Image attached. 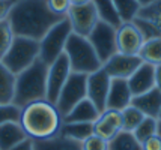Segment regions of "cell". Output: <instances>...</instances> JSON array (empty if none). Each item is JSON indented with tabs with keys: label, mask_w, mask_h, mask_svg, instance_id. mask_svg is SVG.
Segmentation results:
<instances>
[{
	"label": "cell",
	"mask_w": 161,
	"mask_h": 150,
	"mask_svg": "<svg viewBox=\"0 0 161 150\" xmlns=\"http://www.w3.org/2000/svg\"><path fill=\"white\" fill-rule=\"evenodd\" d=\"M18 0H0V21H5L9 18L14 5Z\"/></svg>",
	"instance_id": "34"
},
{
	"label": "cell",
	"mask_w": 161,
	"mask_h": 150,
	"mask_svg": "<svg viewBox=\"0 0 161 150\" xmlns=\"http://www.w3.org/2000/svg\"><path fill=\"white\" fill-rule=\"evenodd\" d=\"M120 113H122V131H126V132H134V129L137 128L142 123V120L145 119L143 113L139 111L133 105L126 107Z\"/></svg>",
	"instance_id": "28"
},
{
	"label": "cell",
	"mask_w": 161,
	"mask_h": 150,
	"mask_svg": "<svg viewBox=\"0 0 161 150\" xmlns=\"http://www.w3.org/2000/svg\"><path fill=\"white\" fill-rule=\"evenodd\" d=\"M71 6H83L87 3H92V0H69Z\"/></svg>",
	"instance_id": "38"
},
{
	"label": "cell",
	"mask_w": 161,
	"mask_h": 150,
	"mask_svg": "<svg viewBox=\"0 0 161 150\" xmlns=\"http://www.w3.org/2000/svg\"><path fill=\"white\" fill-rule=\"evenodd\" d=\"M11 150H35V147H33V141L30 138H26V140L20 141L17 146H14Z\"/></svg>",
	"instance_id": "36"
},
{
	"label": "cell",
	"mask_w": 161,
	"mask_h": 150,
	"mask_svg": "<svg viewBox=\"0 0 161 150\" xmlns=\"http://www.w3.org/2000/svg\"><path fill=\"white\" fill-rule=\"evenodd\" d=\"M158 120H161V114H160V117H158Z\"/></svg>",
	"instance_id": "41"
},
{
	"label": "cell",
	"mask_w": 161,
	"mask_h": 150,
	"mask_svg": "<svg viewBox=\"0 0 161 150\" xmlns=\"http://www.w3.org/2000/svg\"><path fill=\"white\" fill-rule=\"evenodd\" d=\"M131 105L142 111L145 117H152L158 120L161 114V92L157 87H154L152 90L143 93V95L133 96Z\"/></svg>",
	"instance_id": "18"
},
{
	"label": "cell",
	"mask_w": 161,
	"mask_h": 150,
	"mask_svg": "<svg viewBox=\"0 0 161 150\" xmlns=\"http://www.w3.org/2000/svg\"><path fill=\"white\" fill-rule=\"evenodd\" d=\"M92 5L97 9L99 21L107 23V24L113 26L114 29H118L122 24L119 15H118V11H116L112 0H92Z\"/></svg>",
	"instance_id": "22"
},
{
	"label": "cell",
	"mask_w": 161,
	"mask_h": 150,
	"mask_svg": "<svg viewBox=\"0 0 161 150\" xmlns=\"http://www.w3.org/2000/svg\"><path fill=\"white\" fill-rule=\"evenodd\" d=\"M131 101H133V95H131V90L128 87V81L119 78L112 80L108 95H107L105 110L122 111V110H125L126 107L131 105Z\"/></svg>",
	"instance_id": "16"
},
{
	"label": "cell",
	"mask_w": 161,
	"mask_h": 150,
	"mask_svg": "<svg viewBox=\"0 0 161 150\" xmlns=\"http://www.w3.org/2000/svg\"><path fill=\"white\" fill-rule=\"evenodd\" d=\"M87 41L93 47V50L97 53L99 62L103 65L112 56H114L118 53V47H116V29L104 21H98V24L93 27V30L87 36Z\"/></svg>",
	"instance_id": "8"
},
{
	"label": "cell",
	"mask_w": 161,
	"mask_h": 150,
	"mask_svg": "<svg viewBox=\"0 0 161 150\" xmlns=\"http://www.w3.org/2000/svg\"><path fill=\"white\" fill-rule=\"evenodd\" d=\"M134 137L139 143H143L146 141L147 138H151L152 135L158 134V120L157 119H152V117H145L142 123L134 129Z\"/></svg>",
	"instance_id": "29"
},
{
	"label": "cell",
	"mask_w": 161,
	"mask_h": 150,
	"mask_svg": "<svg viewBox=\"0 0 161 150\" xmlns=\"http://www.w3.org/2000/svg\"><path fill=\"white\" fill-rule=\"evenodd\" d=\"M63 20L50 12L45 0H18L8 21L15 36L41 41L54 24Z\"/></svg>",
	"instance_id": "1"
},
{
	"label": "cell",
	"mask_w": 161,
	"mask_h": 150,
	"mask_svg": "<svg viewBox=\"0 0 161 150\" xmlns=\"http://www.w3.org/2000/svg\"><path fill=\"white\" fill-rule=\"evenodd\" d=\"M45 2L51 14H54L59 18H66L71 9L69 0H45Z\"/></svg>",
	"instance_id": "32"
},
{
	"label": "cell",
	"mask_w": 161,
	"mask_h": 150,
	"mask_svg": "<svg viewBox=\"0 0 161 150\" xmlns=\"http://www.w3.org/2000/svg\"><path fill=\"white\" fill-rule=\"evenodd\" d=\"M14 30L11 27V24L8 20L0 21V62L2 59L6 56V53L9 51L11 45L14 42Z\"/></svg>",
	"instance_id": "30"
},
{
	"label": "cell",
	"mask_w": 161,
	"mask_h": 150,
	"mask_svg": "<svg viewBox=\"0 0 161 150\" xmlns=\"http://www.w3.org/2000/svg\"><path fill=\"white\" fill-rule=\"evenodd\" d=\"M71 65L68 57L63 53L62 56L48 65V72H47V101L56 105L57 98L60 95L62 87L65 86L66 80L71 75Z\"/></svg>",
	"instance_id": "9"
},
{
	"label": "cell",
	"mask_w": 161,
	"mask_h": 150,
	"mask_svg": "<svg viewBox=\"0 0 161 150\" xmlns=\"http://www.w3.org/2000/svg\"><path fill=\"white\" fill-rule=\"evenodd\" d=\"M38 59H39V42L23 36H15L9 51L2 59V63L14 75H18L29 66H32Z\"/></svg>",
	"instance_id": "5"
},
{
	"label": "cell",
	"mask_w": 161,
	"mask_h": 150,
	"mask_svg": "<svg viewBox=\"0 0 161 150\" xmlns=\"http://www.w3.org/2000/svg\"><path fill=\"white\" fill-rule=\"evenodd\" d=\"M93 134V123H63L59 135L83 143Z\"/></svg>",
	"instance_id": "24"
},
{
	"label": "cell",
	"mask_w": 161,
	"mask_h": 150,
	"mask_svg": "<svg viewBox=\"0 0 161 150\" xmlns=\"http://www.w3.org/2000/svg\"><path fill=\"white\" fill-rule=\"evenodd\" d=\"M122 131V113L116 110H104L93 122V134L110 141Z\"/></svg>",
	"instance_id": "15"
},
{
	"label": "cell",
	"mask_w": 161,
	"mask_h": 150,
	"mask_svg": "<svg viewBox=\"0 0 161 150\" xmlns=\"http://www.w3.org/2000/svg\"><path fill=\"white\" fill-rule=\"evenodd\" d=\"M26 138L20 123H6L0 126V150H11Z\"/></svg>",
	"instance_id": "20"
},
{
	"label": "cell",
	"mask_w": 161,
	"mask_h": 150,
	"mask_svg": "<svg viewBox=\"0 0 161 150\" xmlns=\"http://www.w3.org/2000/svg\"><path fill=\"white\" fill-rule=\"evenodd\" d=\"M15 92V75L0 62V104H11Z\"/></svg>",
	"instance_id": "23"
},
{
	"label": "cell",
	"mask_w": 161,
	"mask_h": 150,
	"mask_svg": "<svg viewBox=\"0 0 161 150\" xmlns=\"http://www.w3.org/2000/svg\"><path fill=\"white\" fill-rule=\"evenodd\" d=\"M108 150H142V144L136 140L133 132L120 131L113 140L108 141Z\"/></svg>",
	"instance_id": "26"
},
{
	"label": "cell",
	"mask_w": 161,
	"mask_h": 150,
	"mask_svg": "<svg viewBox=\"0 0 161 150\" xmlns=\"http://www.w3.org/2000/svg\"><path fill=\"white\" fill-rule=\"evenodd\" d=\"M145 42L140 30L136 27L133 21L122 23L116 29V47L118 53L126 56H139L142 45Z\"/></svg>",
	"instance_id": "13"
},
{
	"label": "cell",
	"mask_w": 161,
	"mask_h": 150,
	"mask_svg": "<svg viewBox=\"0 0 161 150\" xmlns=\"http://www.w3.org/2000/svg\"><path fill=\"white\" fill-rule=\"evenodd\" d=\"M63 53L69 60L72 72L89 75L92 72L98 71L99 68H103V63L99 62L98 56L91 42L87 41V38L71 33Z\"/></svg>",
	"instance_id": "4"
},
{
	"label": "cell",
	"mask_w": 161,
	"mask_h": 150,
	"mask_svg": "<svg viewBox=\"0 0 161 150\" xmlns=\"http://www.w3.org/2000/svg\"><path fill=\"white\" fill-rule=\"evenodd\" d=\"M126 81L133 96H139L152 90L155 87V66L149 63H142Z\"/></svg>",
	"instance_id": "17"
},
{
	"label": "cell",
	"mask_w": 161,
	"mask_h": 150,
	"mask_svg": "<svg viewBox=\"0 0 161 150\" xmlns=\"http://www.w3.org/2000/svg\"><path fill=\"white\" fill-rule=\"evenodd\" d=\"M47 72L48 65L38 59L32 66L15 75V92L12 104L23 108L32 102L47 99Z\"/></svg>",
	"instance_id": "3"
},
{
	"label": "cell",
	"mask_w": 161,
	"mask_h": 150,
	"mask_svg": "<svg viewBox=\"0 0 161 150\" xmlns=\"http://www.w3.org/2000/svg\"><path fill=\"white\" fill-rule=\"evenodd\" d=\"M63 117L54 104L42 99L21 108L20 126L32 141L51 140L60 134Z\"/></svg>",
	"instance_id": "2"
},
{
	"label": "cell",
	"mask_w": 161,
	"mask_h": 150,
	"mask_svg": "<svg viewBox=\"0 0 161 150\" xmlns=\"http://www.w3.org/2000/svg\"><path fill=\"white\" fill-rule=\"evenodd\" d=\"M86 84H87V75L86 74L71 72L69 78L66 80L65 86L62 87L60 95H59L56 102V108L62 114V117L68 114L78 102H81L83 99L87 98Z\"/></svg>",
	"instance_id": "7"
},
{
	"label": "cell",
	"mask_w": 161,
	"mask_h": 150,
	"mask_svg": "<svg viewBox=\"0 0 161 150\" xmlns=\"http://www.w3.org/2000/svg\"><path fill=\"white\" fill-rule=\"evenodd\" d=\"M142 150H161V137L158 134L142 143Z\"/></svg>",
	"instance_id": "35"
},
{
	"label": "cell",
	"mask_w": 161,
	"mask_h": 150,
	"mask_svg": "<svg viewBox=\"0 0 161 150\" xmlns=\"http://www.w3.org/2000/svg\"><path fill=\"white\" fill-rule=\"evenodd\" d=\"M139 57L143 60V63H149L152 66L161 65V36L145 41L139 53Z\"/></svg>",
	"instance_id": "25"
},
{
	"label": "cell",
	"mask_w": 161,
	"mask_h": 150,
	"mask_svg": "<svg viewBox=\"0 0 161 150\" xmlns=\"http://www.w3.org/2000/svg\"><path fill=\"white\" fill-rule=\"evenodd\" d=\"M142 63L143 60L139 56H126V54L116 53L103 65V69L112 80H128Z\"/></svg>",
	"instance_id": "14"
},
{
	"label": "cell",
	"mask_w": 161,
	"mask_h": 150,
	"mask_svg": "<svg viewBox=\"0 0 161 150\" xmlns=\"http://www.w3.org/2000/svg\"><path fill=\"white\" fill-rule=\"evenodd\" d=\"M112 2L122 23L133 21L140 11V5L137 3V0H112Z\"/></svg>",
	"instance_id": "27"
},
{
	"label": "cell",
	"mask_w": 161,
	"mask_h": 150,
	"mask_svg": "<svg viewBox=\"0 0 161 150\" xmlns=\"http://www.w3.org/2000/svg\"><path fill=\"white\" fill-rule=\"evenodd\" d=\"M35 150H83L81 143L66 137L57 135L45 141H33Z\"/></svg>",
	"instance_id": "21"
},
{
	"label": "cell",
	"mask_w": 161,
	"mask_h": 150,
	"mask_svg": "<svg viewBox=\"0 0 161 150\" xmlns=\"http://www.w3.org/2000/svg\"><path fill=\"white\" fill-rule=\"evenodd\" d=\"M21 108L11 104H0V126L6 123H20Z\"/></svg>",
	"instance_id": "31"
},
{
	"label": "cell",
	"mask_w": 161,
	"mask_h": 150,
	"mask_svg": "<svg viewBox=\"0 0 161 150\" xmlns=\"http://www.w3.org/2000/svg\"><path fill=\"white\" fill-rule=\"evenodd\" d=\"M158 135L161 137V120H158Z\"/></svg>",
	"instance_id": "40"
},
{
	"label": "cell",
	"mask_w": 161,
	"mask_h": 150,
	"mask_svg": "<svg viewBox=\"0 0 161 150\" xmlns=\"http://www.w3.org/2000/svg\"><path fill=\"white\" fill-rule=\"evenodd\" d=\"M71 33L72 30L68 18L60 20L47 32V35L39 41V59L44 63L51 65L59 56H62Z\"/></svg>",
	"instance_id": "6"
},
{
	"label": "cell",
	"mask_w": 161,
	"mask_h": 150,
	"mask_svg": "<svg viewBox=\"0 0 161 150\" xmlns=\"http://www.w3.org/2000/svg\"><path fill=\"white\" fill-rule=\"evenodd\" d=\"M66 18L71 24L72 33L83 38H87L99 21L97 9L92 3H87L83 6H71Z\"/></svg>",
	"instance_id": "11"
},
{
	"label": "cell",
	"mask_w": 161,
	"mask_h": 150,
	"mask_svg": "<svg viewBox=\"0 0 161 150\" xmlns=\"http://www.w3.org/2000/svg\"><path fill=\"white\" fill-rule=\"evenodd\" d=\"M157 0H137V3L140 5V8H145V6H149V5H152L155 3Z\"/></svg>",
	"instance_id": "39"
},
{
	"label": "cell",
	"mask_w": 161,
	"mask_h": 150,
	"mask_svg": "<svg viewBox=\"0 0 161 150\" xmlns=\"http://www.w3.org/2000/svg\"><path fill=\"white\" fill-rule=\"evenodd\" d=\"M136 27L140 30L143 39H152L161 36V0L149 6L140 8L137 17L133 20Z\"/></svg>",
	"instance_id": "10"
},
{
	"label": "cell",
	"mask_w": 161,
	"mask_h": 150,
	"mask_svg": "<svg viewBox=\"0 0 161 150\" xmlns=\"http://www.w3.org/2000/svg\"><path fill=\"white\" fill-rule=\"evenodd\" d=\"M155 87L161 92V65L155 66Z\"/></svg>",
	"instance_id": "37"
},
{
	"label": "cell",
	"mask_w": 161,
	"mask_h": 150,
	"mask_svg": "<svg viewBox=\"0 0 161 150\" xmlns=\"http://www.w3.org/2000/svg\"><path fill=\"white\" fill-rule=\"evenodd\" d=\"M83 150H108V141H105L104 138L92 134L89 138H86L81 143Z\"/></svg>",
	"instance_id": "33"
},
{
	"label": "cell",
	"mask_w": 161,
	"mask_h": 150,
	"mask_svg": "<svg viewBox=\"0 0 161 150\" xmlns=\"http://www.w3.org/2000/svg\"><path fill=\"white\" fill-rule=\"evenodd\" d=\"M110 83H112V78L107 75V72L103 68L87 75V84H86L87 99L98 108L99 113H103L105 110Z\"/></svg>",
	"instance_id": "12"
},
{
	"label": "cell",
	"mask_w": 161,
	"mask_h": 150,
	"mask_svg": "<svg viewBox=\"0 0 161 150\" xmlns=\"http://www.w3.org/2000/svg\"><path fill=\"white\" fill-rule=\"evenodd\" d=\"M98 108L91 101L83 99L63 117V123H93L99 117Z\"/></svg>",
	"instance_id": "19"
}]
</instances>
